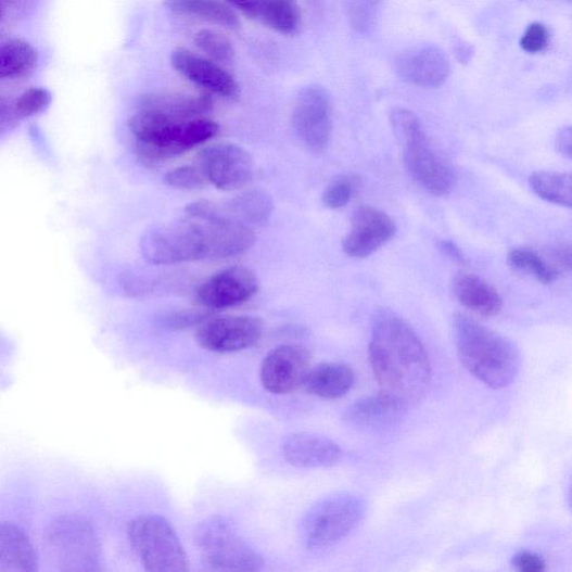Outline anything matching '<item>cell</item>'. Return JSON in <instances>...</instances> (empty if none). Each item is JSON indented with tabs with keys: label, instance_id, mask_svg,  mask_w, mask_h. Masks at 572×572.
Returning a JSON list of instances; mask_svg holds the SVG:
<instances>
[{
	"label": "cell",
	"instance_id": "cell-1",
	"mask_svg": "<svg viewBox=\"0 0 572 572\" xmlns=\"http://www.w3.org/2000/svg\"><path fill=\"white\" fill-rule=\"evenodd\" d=\"M369 358L381 393L407 406L421 402L428 394L432 380L430 357L414 329L395 313L377 314Z\"/></svg>",
	"mask_w": 572,
	"mask_h": 572
},
{
	"label": "cell",
	"instance_id": "cell-2",
	"mask_svg": "<svg viewBox=\"0 0 572 572\" xmlns=\"http://www.w3.org/2000/svg\"><path fill=\"white\" fill-rule=\"evenodd\" d=\"M457 353L467 370L493 390L511 385L520 368L513 343L463 314L453 318Z\"/></svg>",
	"mask_w": 572,
	"mask_h": 572
},
{
	"label": "cell",
	"instance_id": "cell-3",
	"mask_svg": "<svg viewBox=\"0 0 572 572\" xmlns=\"http://www.w3.org/2000/svg\"><path fill=\"white\" fill-rule=\"evenodd\" d=\"M137 139L139 157L147 165H157L214 138L219 127L204 119H173L163 114L140 111L128 123Z\"/></svg>",
	"mask_w": 572,
	"mask_h": 572
},
{
	"label": "cell",
	"instance_id": "cell-4",
	"mask_svg": "<svg viewBox=\"0 0 572 572\" xmlns=\"http://www.w3.org/2000/svg\"><path fill=\"white\" fill-rule=\"evenodd\" d=\"M391 124L410 176L432 195L443 198L450 194L455 174L434 149L422 122L412 111L397 107L391 113Z\"/></svg>",
	"mask_w": 572,
	"mask_h": 572
},
{
	"label": "cell",
	"instance_id": "cell-5",
	"mask_svg": "<svg viewBox=\"0 0 572 572\" xmlns=\"http://www.w3.org/2000/svg\"><path fill=\"white\" fill-rule=\"evenodd\" d=\"M213 237L211 220L186 217L152 228L142 237L140 250L145 260L156 265L215 259Z\"/></svg>",
	"mask_w": 572,
	"mask_h": 572
},
{
	"label": "cell",
	"instance_id": "cell-6",
	"mask_svg": "<svg viewBox=\"0 0 572 572\" xmlns=\"http://www.w3.org/2000/svg\"><path fill=\"white\" fill-rule=\"evenodd\" d=\"M366 503L353 493H338L317 504L302 522L309 550L323 551L352 535L366 516Z\"/></svg>",
	"mask_w": 572,
	"mask_h": 572
},
{
	"label": "cell",
	"instance_id": "cell-7",
	"mask_svg": "<svg viewBox=\"0 0 572 572\" xmlns=\"http://www.w3.org/2000/svg\"><path fill=\"white\" fill-rule=\"evenodd\" d=\"M129 542L148 571L185 572L188 559L173 526L162 517L144 514L128 526Z\"/></svg>",
	"mask_w": 572,
	"mask_h": 572
},
{
	"label": "cell",
	"instance_id": "cell-8",
	"mask_svg": "<svg viewBox=\"0 0 572 572\" xmlns=\"http://www.w3.org/2000/svg\"><path fill=\"white\" fill-rule=\"evenodd\" d=\"M198 547L205 564L220 571H256L264 563L262 557L239 535L225 519L205 521L198 532Z\"/></svg>",
	"mask_w": 572,
	"mask_h": 572
},
{
	"label": "cell",
	"instance_id": "cell-9",
	"mask_svg": "<svg viewBox=\"0 0 572 572\" xmlns=\"http://www.w3.org/2000/svg\"><path fill=\"white\" fill-rule=\"evenodd\" d=\"M292 125L302 143L314 152L325 151L330 142L333 113L328 91L319 85L303 88L294 103Z\"/></svg>",
	"mask_w": 572,
	"mask_h": 572
},
{
	"label": "cell",
	"instance_id": "cell-10",
	"mask_svg": "<svg viewBox=\"0 0 572 572\" xmlns=\"http://www.w3.org/2000/svg\"><path fill=\"white\" fill-rule=\"evenodd\" d=\"M200 167L207 180L224 192L243 189L254 177L252 156L234 143H218L202 151Z\"/></svg>",
	"mask_w": 572,
	"mask_h": 572
},
{
	"label": "cell",
	"instance_id": "cell-11",
	"mask_svg": "<svg viewBox=\"0 0 572 572\" xmlns=\"http://www.w3.org/2000/svg\"><path fill=\"white\" fill-rule=\"evenodd\" d=\"M263 329L262 320L256 317H221L202 323L196 340L201 347L213 353H238L253 347Z\"/></svg>",
	"mask_w": 572,
	"mask_h": 572
},
{
	"label": "cell",
	"instance_id": "cell-12",
	"mask_svg": "<svg viewBox=\"0 0 572 572\" xmlns=\"http://www.w3.org/2000/svg\"><path fill=\"white\" fill-rule=\"evenodd\" d=\"M312 356L300 346L285 345L274 349L260 366L263 387L275 395H288L304 385L310 371Z\"/></svg>",
	"mask_w": 572,
	"mask_h": 572
},
{
	"label": "cell",
	"instance_id": "cell-13",
	"mask_svg": "<svg viewBox=\"0 0 572 572\" xmlns=\"http://www.w3.org/2000/svg\"><path fill=\"white\" fill-rule=\"evenodd\" d=\"M396 232V224L389 214L363 205L353 216L351 232L342 244L343 252L355 258L368 257L386 245Z\"/></svg>",
	"mask_w": 572,
	"mask_h": 572
},
{
	"label": "cell",
	"instance_id": "cell-14",
	"mask_svg": "<svg viewBox=\"0 0 572 572\" xmlns=\"http://www.w3.org/2000/svg\"><path fill=\"white\" fill-rule=\"evenodd\" d=\"M258 279L243 266H232L206 280L198 290V300L209 309L237 307L251 300L258 291Z\"/></svg>",
	"mask_w": 572,
	"mask_h": 572
},
{
	"label": "cell",
	"instance_id": "cell-15",
	"mask_svg": "<svg viewBox=\"0 0 572 572\" xmlns=\"http://www.w3.org/2000/svg\"><path fill=\"white\" fill-rule=\"evenodd\" d=\"M50 544L61 562L78 565V569H91L97 557V543L90 524L75 517L58 520L50 529ZM62 563V564H63Z\"/></svg>",
	"mask_w": 572,
	"mask_h": 572
},
{
	"label": "cell",
	"instance_id": "cell-16",
	"mask_svg": "<svg viewBox=\"0 0 572 572\" xmlns=\"http://www.w3.org/2000/svg\"><path fill=\"white\" fill-rule=\"evenodd\" d=\"M396 69L405 82L435 89L448 79L450 65L445 53L437 47L416 46L397 56Z\"/></svg>",
	"mask_w": 572,
	"mask_h": 572
},
{
	"label": "cell",
	"instance_id": "cell-17",
	"mask_svg": "<svg viewBox=\"0 0 572 572\" xmlns=\"http://www.w3.org/2000/svg\"><path fill=\"white\" fill-rule=\"evenodd\" d=\"M171 64L186 79L208 92L227 99L239 96L240 88L237 80L214 61L178 49L171 54Z\"/></svg>",
	"mask_w": 572,
	"mask_h": 572
},
{
	"label": "cell",
	"instance_id": "cell-18",
	"mask_svg": "<svg viewBox=\"0 0 572 572\" xmlns=\"http://www.w3.org/2000/svg\"><path fill=\"white\" fill-rule=\"evenodd\" d=\"M284 459L303 469L330 468L342 459L341 447L332 440L312 433L289 436L282 446Z\"/></svg>",
	"mask_w": 572,
	"mask_h": 572
},
{
	"label": "cell",
	"instance_id": "cell-19",
	"mask_svg": "<svg viewBox=\"0 0 572 572\" xmlns=\"http://www.w3.org/2000/svg\"><path fill=\"white\" fill-rule=\"evenodd\" d=\"M408 406L380 393L353 404L343 414V421L361 430H385L395 427L404 418Z\"/></svg>",
	"mask_w": 572,
	"mask_h": 572
},
{
	"label": "cell",
	"instance_id": "cell-20",
	"mask_svg": "<svg viewBox=\"0 0 572 572\" xmlns=\"http://www.w3.org/2000/svg\"><path fill=\"white\" fill-rule=\"evenodd\" d=\"M453 290L463 307L479 316L495 317L504 309L498 290L475 275H457L453 280Z\"/></svg>",
	"mask_w": 572,
	"mask_h": 572
},
{
	"label": "cell",
	"instance_id": "cell-21",
	"mask_svg": "<svg viewBox=\"0 0 572 572\" xmlns=\"http://www.w3.org/2000/svg\"><path fill=\"white\" fill-rule=\"evenodd\" d=\"M355 380V371L348 365L326 363L310 369L303 386L314 396L338 399L353 390Z\"/></svg>",
	"mask_w": 572,
	"mask_h": 572
},
{
	"label": "cell",
	"instance_id": "cell-22",
	"mask_svg": "<svg viewBox=\"0 0 572 572\" xmlns=\"http://www.w3.org/2000/svg\"><path fill=\"white\" fill-rule=\"evenodd\" d=\"M37 554L18 526L3 523L0 526V572H34L37 570Z\"/></svg>",
	"mask_w": 572,
	"mask_h": 572
},
{
	"label": "cell",
	"instance_id": "cell-23",
	"mask_svg": "<svg viewBox=\"0 0 572 572\" xmlns=\"http://www.w3.org/2000/svg\"><path fill=\"white\" fill-rule=\"evenodd\" d=\"M213 106V100L205 94H154L142 101L141 111L163 114V116L187 120L201 118Z\"/></svg>",
	"mask_w": 572,
	"mask_h": 572
},
{
	"label": "cell",
	"instance_id": "cell-24",
	"mask_svg": "<svg viewBox=\"0 0 572 572\" xmlns=\"http://www.w3.org/2000/svg\"><path fill=\"white\" fill-rule=\"evenodd\" d=\"M171 12L192 15L227 28L241 25L237 13L221 0H165Z\"/></svg>",
	"mask_w": 572,
	"mask_h": 572
},
{
	"label": "cell",
	"instance_id": "cell-25",
	"mask_svg": "<svg viewBox=\"0 0 572 572\" xmlns=\"http://www.w3.org/2000/svg\"><path fill=\"white\" fill-rule=\"evenodd\" d=\"M530 187L542 200L572 209V171H539L533 174Z\"/></svg>",
	"mask_w": 572,
	"mask_h": 572
},
{
	"label": "cell",
	"instance_id": "cell-26",
	"mask_svg": "<svg viewBox=\"0 0 572 572\" xmlns=\"http://www.w3.org/2000/svg\"><path fill=\"white\" fill-rule=\"evenodd\" d=\"M226 214L247 225H264L271 218L274 203L262 190H251L223 206Z\"/></svg>",
	"mask_w": 572,
	"mask_h": 572
},
{
	"label": "cell",
	"instance_id": "cell-27",
	"mask_svg": "<svg viewBox=\"0 0 572 572\" xmlns=\"http://www.w3.org/2000/svg\"><path fill=\"white\" fill-rule=\"evenodd\" d=\"M38 53L23 40H12L0 50V79L14 80L30 73L37 65Z\"/></svg>",
	"mask_w": 572,
	"mask_h": 572
},
{
	"label": "cell",
	"instance_id": "cell-28",
	"mask_svg": "<svg viewBox=\"0 0 572 572\" xmlns=\"http://www.w3.org/2000/svg\"><path fill=\"white\" fill-rule=\"evenodd\" d=\"M257 17L266 25L283 33H294L301 23V10L296 0H256Z\"/></svg>",
	"mask_w": 572,
	"mask_h": 572
},
{
	"label": "cell",
	"instance_id": "cell-29",
	"mask_svg": "<svg viewBox=\"0 0 572 572\" xmlns=\"http://www.w3.org/2000/svg\"><path fill=\"white\" fill-rule=\"evenodd\" d=\"M508 263L513 270L529 276L543 284H550L557 278V270L537 252L529 249H513L508 255Z\"/></svg>",
	"mask_w": 572,
	"mask_h": 572
},
{
	"label": "cell",
	"instance_id": "cell-30",
	"mask_svg": "<svg viewBox=\"0 0 572 572\" xmlns=\"http://www.w3.org/2000/svg\"><path fill=\"white\" fill-rule=\"evenodd\" d=\"M195 45L214 62L227 64L234 60L233 45L218 31L211 29L199 31L195 36Z\"/></svg>",
	"mask_w": 572,
	"mask_h": 572
},
{
	"label": "cell",
	"instance_id": "cell-31",
	"mask_svg": "<svg viewBox=\"0 0 572 572\" xmlns=\"http://www.w3.org/2000/svg\"><path fill=\"white\" fill-rule=\"evenodd\" d=\"M52 102V94L43 88H30L15 102L14 113L17 118H29L45 111Z\"/></svg>",
	"mask_w": 572,
	"mask_h": 572
},
{
	"label": "cell",
	"instance_id": "cell-32",
	"mask_svg": "<svg viewBox=\"0 0 572 572\" xmlns=\"http://www.w3.org/2000/svg\"><path fill=\"white\" fill-rule=\"evenodd\" d=\"M355 193V181L348 176L334 179L326 189L323 203L330 209L345 207Z\"/></svg>",
	"mask_w": 572,
	"mask_h": 572
},
{
	"label": "cell",
	"instance_id": "cell-33",
	"mask_svg": "<svg viewBox=\"0 0 572 572\" xmlns=\"http://www.w3.org/2000/svg\"><path fill=\"white\" fill-rule=\"evenodd\" d=\"M165 181L177 189L194 190L204 187L208 180L200 166H181L167 173Z\"/></svg>",
	"mask_w": 572,
	"mask_h": 572
},
{
	"label": "cell",
	"instance_id": "cell-34",
	"mask_svg": "<svg viewBox=\"0 0 572 572\" xmlns=\"http://www.w3.org/2000/svg\"><path fill=\"white\" fill-rule=\"evenodd\" d=\"M550 42L548 28L541 23H533L527 26L523 34L520 46L523 51L530 54H537L547 49Z\"/></svg>",
	"mask_w": 572,
	"mask_h": 572
},
{
	"label": "cell",
	"instance_id": "cell-35",
	"mask_svg": "<svg viewBox=\"0 0 572 572\" xmlns=\"http://www.w3.org/2000/svg\"><path fill=\"white\" fill-rule=\"evenodd\" d=\"M379 0H349V12L353 24L364 29L372 20Z\"/></svg>",
	"mask_w": 572,
	"mask_h": 572
},
{
	"label": "cell",
	"instance_id": "cell-36",
	"mask_svg": "<svg viewBox=\"0 0 572 572\" xmlns=\"http://www.w3.org/2000/svg\"><path fill=\"white\" fill-rule=\"evenodd\" d=\"M517 569L524 572H542L546 569L545 561L536 554L522 551L513 558Z\"/></svg>",
	"mask_w": 572,
	"mask_h": 572
},
{
	"label": "cell",
	"instance_id": "cell-37",
	"mask_svg": "<svg viewBox=\"0 0 572 572\" xmlns=\"http://www.w3.org/2000/svg\"><path fill=\"white\" fill-rule=\"evenodd\" d=\"M555 269L572 272V244L555 250L552 254Z\"/></svg>",
	"mask_w": 572,
	"mask_h": 572
},
{
	"label": "cell",
	"instance_id": "cell-38",
	"mask_svg": "<svg viewBox=\"0 0 572 572\" xmlns=\"http://www.w3.org/2000/svg\"><path fill=\"white\" fill-rule=\"evenodd\" d=\"M556 148L562 156L572 160V126L564 127L557 134Z\"/></svg>",
	"mask_w": 572,
	"mask_h": 572
},
{
	"label": "cell",
	"instance_id": "cell-39",
	"mask_svg": "<svg viewBox=\"0 0 572 572\" xmlns=\"http://www.w3.org/2000/svg\"><path fill=\"white\" fill-rule=\"evenodd\" d=\"M440 247L442 252L452 260L459 264H465L467 262L463 252L459 249V246L455 245L453 242L442 241L440 243Z\"/></svg>",
	"mask_w": 572,
	"mask_h": 572
},
{
	"label": "cell",
	"instance_id": "cell-40",
	"mask_svg": "<svg viewBox=\"0 0 572 572\" xmlns=\"http://www.w3.org/2000/svg\"><path fill=\"white\" fill-rule=\"evenodd\" d=\"M227 3L231 4L251 18L257 17L256 0H227Z\"/></svg>",
	"mask_w": 572,
	"mask_h": 572
},
{
	"label": "cell",
	"instance_id": "cell-41",
	"mask_svg": "<svg viewBox=\"0 0 572 572\" xmlns=\"http://www.w3.org/2000/svg\"><path fill=\"white\" fill-rule=\"evenodd\" d=\"M571 507H572V493H571Z\"/></svg>",
	"mask_w": 572,
	"mask_h": 572
},
{
	"label": "cell",
	"instance_id": "cell-42",
	"mask_svg": "<svg viewBox=\"0 0 572 572\" xmlns=\"http://www.w3.org/2000/svg\"><path fill=\"white\" fill-rule=\"evenodd\" d=\"M570 2H572V0H570Z\"/></svg>",
	"mask_w": 572,
	"mask_h": 572
}]
</instances>
